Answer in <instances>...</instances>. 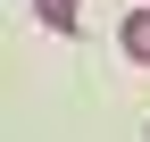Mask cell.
Returning a JSON list of instances; mask_svg holds the SVG:
<instances>
[{
  "label": "cell",
  "instance_id": "cell-1",
  "mask_svg": "<svg viewBox=\"0 0 150 142\" xmlns=\"http://www.w3.org/2000/svg\"><path fill=\"white\" fill-rule=\"evenodd\" d=\"M117 50L150 67V9H125V25H117Z\"/></svg>",
  "mask_w": 150,
  "mask_h": 142
},
{
  "label": "cell",
  "instance_id": "cell-2",
  "mask_svg": "<svg viewBox=\"0 0 150 142\" xmlns=\"http://www.w3.org/2000/svg\"><path fill=\"white\" fill-rule=\"evenodd\" d=\"M33 17H42L50 33H75V17H83V0H33Z\"/></svg>",
  "mask_w": 150,
  "mask_h": 142
}]
</instances>
